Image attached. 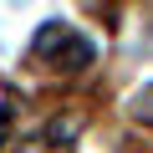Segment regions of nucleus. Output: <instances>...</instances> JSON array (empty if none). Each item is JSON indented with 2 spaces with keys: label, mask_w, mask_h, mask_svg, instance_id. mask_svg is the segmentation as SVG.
<instances>
[{
  "label": "nucleus",
  "mask_w": 153,
  "mask_h": 153,
  "mask_svg": "<svg viewBox=\"0 0 153 153\" xmlns=\"http://www.w3.org/2000/svg\"><path fill=\"white\" fill-rule=\"evenodd\" d=\"M51 51H56V66H71V71H76V66H92V56H97V46H92L87 36H71V31H66Z\"/></svg>",
  "instance_id": "obj_1"
},
{
  "label": "nucleus",
  "mask_w": 153,
  "mask_h": 153,
  "mask_svg": "<svg viewBox=\"0 0 153 153\" xmlns=\"http://www.w3.org/2000/svg\"><path fill=\"white\" fill-rule=\"evenodd\" d=\"M76 133H82V112H71V117H56V123L46 128V143H56V148H61V143H71Z\"/></svg>",
  "instance_id": "obj_2"
}]
</instances>
